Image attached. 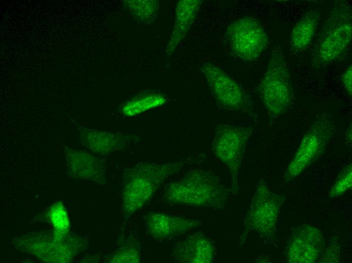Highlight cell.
<instances>
[{
	"instance_id": "8fae6325",
	"label": "cell",
	"mask_w": 352,
	"mask_h": 263,
	"mask_svg": "<svg viewBox=\"0 0 352 263\" xmlns=\"http://www.w3.org/2000/svg\"><path fill=\"white\" fill-rule=\"evenodd\" d=\"M215 255L212 241L201 232L186 236L174 244L171 251L174 260L183 263H210Z\"/></svg>"
},
{
	"instance_id": "4fadbf2b",
	"label": "cell",
	"mask_w": 352,
	"mask_h": 263,
	"mask_svg": "<svg viewBox=\"0 0 352 263\" xmlns=\"http://www.w3.org/2000/svg\"><path fill=\"white\" fill-rule=\"evenodd\" d=\"M80 137L85 147L100 154H108L123 149L137 139L136 136L128 134L84 128L80 130Z\"/></svg>"
},
{
	"instance_id": "ac0fdd59",
	"label": "cell",
	"mask_w": 352,
	"mask_h": 263,
	"mask_svg": "<svg viewBox=\"0 0 352 263\" xmlns=\"http://www.w3.org/2000/svg\"><path fill=\"white\" fill-rule=\"evenodd\" d=\"M126 242L107 258L110 262L138 263L142 261L141 249L133 239H127Z\"/></svg>"
},
{
	"instance_id": "9c48e42d",
	"label": "cell",
	"mask_w": 352,
	"mask_h": 263,
	"mask_svg": "<svg viewBox=\"0 0 352 263\" xmlns=\"http://www.w3.org/2000/svg\"><path fill=\"white\" fill-rule=\"evenodd\" d=\"M200 70L219 107L231 111L245 110L250 106L247 95L232 77L210 62L202 65Z\"/></svg>"
},
{
	"instance_id": "6da1fadb",
	"label": "cell",
	"mask_w": 352,
	"mask_h": 263,
	"mask_svg": "<svg viewBox=\"0 0 352 263\" xmlns=\"http://www.w3.org/2000/svg\"><path fill=\"white\" fill-rule=\"evenodd\" d=\"M228 196L227 188L217 175L194 169L168 183L163 199L171 205L220 209L225 206Z\"/></svg>"
},
{
	"instance_id": "44dd1931",
	"label": "cell",
	"mask_w": 352,
	"mask_h": 263,
	"mask_svg": "<svg viewBox=\"0 0 352 263\" xmlns=\"http://www.w3.org/2000/svg\"><path fill=\"white\" fill-rule=\"evenodd\" d=\"M345 139L349 143H351V124H350L346 128L345 134Z\"/></svg>"
},
{
	"instance_id": "9a60e30c",
	"label": "cell",
	"mask_w": 352,
	"mask_h": 263,
	"mask_svg": "<svg viewBox=\"0 0 352 263\" xmlns=\"http://www.w3.org/2000/svg\"><path fill=\"white\" fill-rule=\"evenodd\" d=\"M320 19L317 10L304 14L292 29L290 38V51L298 53L306 49L312 41Z\"/></svg>"
},
{
	"instance_id": "30bf717a",
	"label": "cell",
	"mask_w": 352,
	"mask_h": 263,
	"mask_svg": "<svg viewBox=\"0 0 352 263\" xmlns=\"http://www.w3.org/2000/svg\"><path fill=\"white\" fill-rule=\"evenodd\" d=\"M325 242L317 228L303 225L292 232L285 249L286 260L291 263H313L322 255Z\"/></svg>"
},
{
	"instance_id": "5b68a950",
	"label": "cell",
	"mask_w": 352,
	"mask_h": 263,
	"mask_svg": "<svg viewBox=\"0 0 352 263\" xmlns=\"http://www.w3.org/2000/svg\"><path fill=\"white\" fill-rule=\"evenodd\" d=\"M252 131L251 126L227 124H218L215 128L211 152L228 169L231 176V191L233 194L239 189L240 169Z\"/></svg>"
},
{
	"instance_id": "d6986e66",
	"label": "cell",
	"mask_w": 352,
	"mask_h": 263,
	"mask_svg": "<svg viewBox=\"0 0 352 263\" xmlns=\"http://www.w3.org/2000/svg\"><path fill=\"white\" fill-rule=\"evenodd\" d=\"M352 165L351 163L345 166L340 172L329 192V197H339L351 189Z\"/></svg>"
},
{
	"instance_id": "8992f818",
	"label": "cell",
	"mask_w": 352,
	"mask_h": 263,
	"mask_svg": "<svg viewBox=\"0 0 352 263\" xmlns=\"http://www.w3.org/2000/svg\"><path fill=\"white\" fill-rule=\"evenodd\" d=\"M285 198L271 191L263 180L257 183L245 218L244 234L256 232L266 242L275 236L281 207Z\"/></svg>"
},
{
	"instance_id": "7c38bea8",
	"label": "cell",
	"mask_w": 352,
	"mask_h": 263,
	"mask_svg": "<svg viewBox=\"0 0 352 263\" xmlns=\"http://www.w3.org/2000/svg\"><path fill=\"white\" fill-rule=\"evenodd\" d=\"M148 233L158 240L171 239L201 226L199 220L159 212L145 215Z\"/></svg>"
},
{
	"instance_id": "e0dca14e",
	"label": "cell",
	"mask_w": 352,
	"mask_h": 263,
	"mask_svg": "<svg viewBox=\"0 0 352 263\" xmlns=\"http://www.w3.org/2000/svg\"><path fill=\"white\" fill-rule=\"evenodd\" d=\"M166 102L164 95L156 92L141 94L125 103L122 112L127 116L138 115L148 110L160 107Z\"/></svg>"
},
{
	"instance_id": "7a4b0ae2",
	"label": "cell",
	"mask_w": 352,
	"mask_h": 263,
	"mask_svg": "<svg viewBox=\"0 0 352 263\" xmlns=\"http://www.w3.org/2000/svg\"><path fill=\"white\" fill-rule=\"evenodd\" d=\"M187 160L180 162H141L123 172L121 211L125 220L149 201L163 182L180 171Z\"/></svg>"
},
{
	"instance_id": "52a82bcc",
	"label": "cell",
	"mask_w": 352,
	"mask_h": 263,
	"mask_svg": "<svg viewBox=\"0 0 352 263\" xmlns=\"http://www.w3.org/2000/svg\"><path fill=\"white\" fill-rule=\"evenodd\" d=\"M333 124L325 116L318 117L310 126L284 174L288 183L299 176L324 152L333 133Z\"/></svg>"
},
{
	"instance_id": "277c9868",
	"label": "cell",
	"mask_w": 352,
	"mask_h": 263,
	"mask_svg": "<svg viewBox=\"0 0 352 263\" xmlns=\"http://www.w3.org/2000/svg\"><path fill=\"white\" fill-rule=\"evenodd\" d=\"M258 88L261 100L271 118L283 114L292 104L293 91L290 73L280 50L277 49L273 52Z\"/></svg>"
},
{
	"instance_id": "5bb4252c",
	"label": "cell",
	"mask_w": 352,
	"mask_h": 263,
	"mask_svg": "<svg viewBox=\"0 0 352 263\" xmlns=\"http://www.w3.org/2000/svg\"><path fill=\"white\" fill-rule=\"evenodd\" d=\"M202 2L200 0H183L178 2L174 23L166 49L168 56L172 54L189 31Z\"/></svg>"
},
{
	"instance_id": "2e32d148",
	"label": "cell",
	"mask_w": 352,
	"mask_h": 263,
	"mask_svg": "<svg viewBox=\"0 0 352 263\" xmlns=\"http://www.w3.org/2000/svg\"><path fill=\"white\" fill-rule=\"evenodd\" d=\"M72 172L80 179L104 184L103 164L100 159L83 151H71Z\"/></svg>"
},
{
	"instance_id": "ba28073f",
	"label": "cell",
	"mask_w": 352,
	"mask_h": 263,
	"mask_svg": "<svg viewBox=\"0 0 352 263\" xmlns=\"http://www.w3.org/2000/svg\"><path fill=\"white\" fill-rule=\"evenodd\" d=\"M226 37L231 52L245 61L257 59L269 42L263 26L250 17L240 18L232 22L227 27Z\"/></svg>"
},
{
	"instance_id": "ffe728a7",
	"label": "cell",
	"mask_w": 352,
	"mask_h": 263,
	"mask_svg": "<svg viewBox=\"0 0 352 263\" xmlns=\"http://www.w3.org/2000/svg\"><path fill=\"white\" fill-rule=\"evenodd\" d=\"M352 66L349 64L346 66L341 76L342 85L347 94L351 97L352 95Z\"/></svg>"
},
{
	"instance_id": "3957f363",
	"label": "cell",
	"mask_w": 352,
	"mask_h": 263,
	"mask_svg": "<svg viewBox=\"0 0 352 263\" xmlns=\"http://www.w3.org/2000/svg\"><path fill=\"white\" fill-rule=\"evenodd\" d=\"M351 10L347 1H341L332 8L312 51L314 67L329 65L348 49L352 38Z\"/></svg>"
}]
</instances>
